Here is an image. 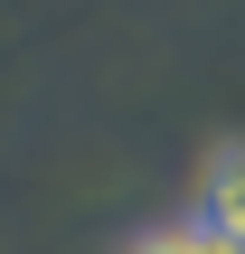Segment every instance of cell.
Returning a JSON list of instances; mask_svg holds the SVG:
<instances>
[{
	"label": "cell",
	"instance_id": "cell-1",
	"mask_svg": "<svg viewBox=\"0 0 245 254\" xmlns=\"http://www.w3.org/2000/svg\"><path fill=\"white\" fill-rule=\"evenodd\" d=\"M189 217L208 226V236H227L245 254V141H217L208 151V170H198V198H189Z\"/></svg>",
	"mask_w": 245,
	"mask_h": 254
},
{
	"label": "cell",
	"instance_id": "cell-2",
	"mask_svg": "<svg viewBox=\"0 0 245 254\" xmlns=\"http://www.w3.org/2000/svg\"><path fill=\"white\" fill-rule=\"evenodd\" d=\"M132 254H236V245H227V236H208L198 217H170V226L132 236Z\"/></svg>",
	"mask_w": 245,
	"mask_h": 254
}]
</instances>
